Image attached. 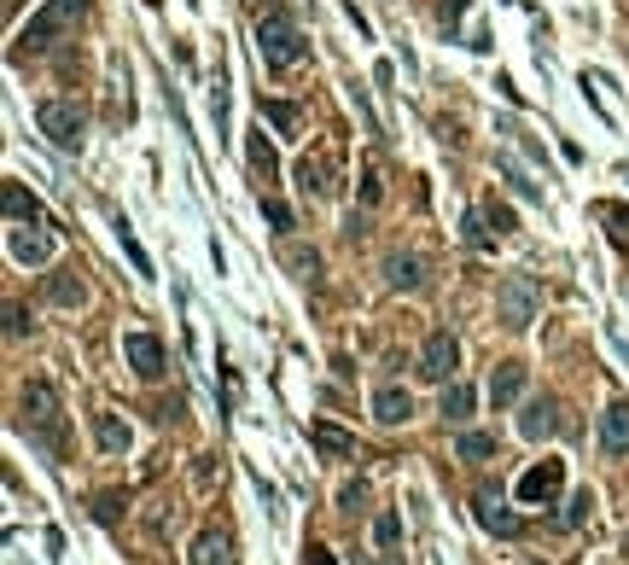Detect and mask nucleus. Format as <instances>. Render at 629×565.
Wrapping results in <instances>:
<instances>
[{"instance_id":"1","label":"nucleus","mask_w":629,"mask_h":565,"mask_svg":"<svg viewBox=\"0 0 629 565\" xmlns=\"http://www.w3.org/2000/svg\"><path fill=\"white\" fill-rule=\"evenodd\" d=\"M257 53H263L268 70H292V65H303L309 41H303V30L286 18V12H268L263 24H257Z\"/></svg>"},{"instance_id":"2","label":"nucleus","mask_w":629,"mask_h":565,"mask_svg":"<svg viewBox=\"0 0 629 565\" xmlns=\"http://www.w3.org/2000/svg\"><path fill=\"white\" fill-rule=\"evenodd\" d=\"M35 129L47 134L59 152H76V146H82V111L70 100H41L35 105Z\"/></svg>"},{"instance_id":"3","label":"nucleus","mask_w":629,"mask_h":565,"mask_svg":"<svg viewBox=\"0 0 629 565\" xmlns=\"http://www.w3.org/2000/svg\"><path fill=\"white\" fill-rule=\"evenodd\" d=\"M82 6H88V0H47L30 24H24V35H18V41H24V47H47V41H59V35H65L70 24L82 18Z\"/></svg>"},{"instance_id":"4","label":"nucleus","mask_w":629,"mask_h":565,"mask_svg":"<svg viewBox=\"0 0 629 565\" xmlns=\"http://www.w3.org/2000/svg\"><path fill=\"white\" fill-rule=\"evenodd\" d=\"M496 315H501V327L525 333L530 321H536V280L507 274V280H501V292H496Z\"/></svg>"},{"instance_id":"5","label":"nucleus","mask_w":629,"mask_h":565,"mask_svg":"<svg viewBox=\"0 0 629 565\" xmlns=\"http://www.w3.org/2000/svg\"><path fill=\"white\" fill-rule=\"evenodd\" d=\"M455 362H461V344H455V333H437L426 338V350H420V379H431V385H449L455 379Z\"/></svg>"},{"instance_id":"6","label":"nucleus","mask_w":629,"mask_h":565,"mask_svg":"<svg viewBox=\"0 0 629 565\" xmlns=\"http://www.w3.org/2000/svg\"><path fill=\"white\" fill-rule=\"evenodd\" d=\"M472 519H478L490 536H501V542H513V536L525 531V519H519V513H507L496 490H478V496H472Z\"/></svg>"},{"instance_id":"7","label":"nucleus","mask_w":629,"mask_h":565,"mask_svg":"<svg viewBox=\"0 0 629 565\" xmlns=\"http://www.w3.org/2000/svg\"><path fill=\"white\" fill-rule=\"evenodd\" d=\"M18 402H24V426H35V432H53L59 426V391L47 379H30Z\"/></svg>"},{"instance_id":"8","label":"nucleus","mask_w":629,"mask_h":565,"mask_svg":"<svg viewBox=\"0 0 629 565\" xmlns=\"http://www.w3.org/2000/svg\"><path fill=\"white\" fill-rule=\"evenodd\" d=\"M560 484H565V466L542 461V466H530L525 478H519V501H525V507H548V501L560 496Z\"/></svg>"},{"instance_id":"9","label":"nucleus","mask_w":629,"mask_h":565,"mask_svg":"<svg viewBox=\"0 0 629 565\" xmlns=\"http://www.w3.org/2000/svg\"><path fill=\"white\" fill-rule=\"evenodd\" d=\"M6 251H12V263L41 268V263H53L59 239H53V233H41V228H12V239H6Z\"/></svg>"},{"instance_id":"10","label":"nucleus","mask_w":629,"mask_h":565,"mask_svg":"<svg viewBox=\"0 0 629 565\" xmlns=\"http://www.w3.org/2000/svg\"><path fill=\"white\" fill-rule=\"evenodd\" d=\"M123 362H129L140 379H164V344L152 333H123Z\"/></svg>"},{"instance_id":"11","label":"nucleus","mask_w":629,"mask_h":565,"mask_svg":"<svg viewBox=\"0 0 629 565\" xmlns=\"http://www.w3.org/2000/svg\"><path fill=\"white\" fill-rule=\"evenodd\" d=\"M519 432H525L530 443L554 437V432H560V402H554V397H536V402L525 408V414H519Z\"/></svg>"},{"instance_id":"12","label":"nucleus","mask_w":629,"mask_h":565,"mask_svg":"<svg viewBox=\"0 0 629 565\" xmlns=\"http://www.w3.org/2000/svg\"><path fill=\"white\" fill-rule=\"evenodd\" d=\"M373 420H379V426H408V420H414V397H408L402 385L373 391Z\"/></svg>"},{"instance_id":"13","label":"nucleus","mask_w":629,"mask_h":565,"mask_svg":"<svg viewBox=\"0 0 629 565\" xmlns=\"http://www.w3.org/2000/svg\"><path fill=\"white\" fill-rule=\"evenodd\" d=\"M519 397H525V362H496V373H490V402L513 408Z\"/></svg>"},{"instance_id":"14","label":"nucleus","mask_w":629,"mask_h":565,"mask_svg":"<svg viewBox=\"0 0 629 565\" xmlns=\"http://www.w3.org/2000/svg\"><path fill=\"white\" fill-rule=\"evenodd\" d=\"M600 443H606V455H629V402H606V414H600Z\"/></svg>"},{"instance_id":"15","label":"nucleus","mask_w":629,"mask_h":565,"mask_svg":"<svg viewBox=\"0 0 629 565\" xmlns=\"http://www.w3.org/2000/svg\"><path fill=\"white\" fill-rule=\"evenodd\" d=\"M385 280H391L397 292H420V286H426V263H420V257L391 251V257H385Z\"/></svg>"},{"instance_id":"16","label":"nucleus","mask_w":629,"mask_h":565,"mask_svg":"<svg viewBox=\"0 0 629 565\" xmlns=\"http://www.w3.org/2000/svg\"><path fill=\"white\" fill-rule=\"evenodd\" d=\"M6 222H12V228H41V204H35V193H24L18 181H6Z\"/></svg>"},{"instance_id":"17","label":"nucleus","mask_w":629,"mask_h":565,"mask_svg":"<svg viewBox=\"0 0 629 565\" xmlns=\"http://www.w3.org/2000/svg\"><path fill=\"white\" fill-rule=\"evenodd\" d=\"M437 408H443V420H449V426H461V420H472V408H478V391H472V385H461V379H449Z\"/></svg>"},{"instance_id":"18","label":"nucleus","mask_w":629,"mask_h":565,"mask_svg":"<svg viewBox=\"0 0 629 565\" xmlns=\"http://www.w3.org/2000/svg\"><path fill=\"white\" fill-rule=\"evenodd\" d=\"M94 437H100L105 455H129V449H134L129 420H117V414H100V420H94Z\"/></svg>"},{"instance_id":"19","label":"nucleus","mask_w":629,"mask_h":565,"mask_svg":"<svg viewBox=\"0 0 629 565\" xmlns=\"http://www.w3.org/2000/svg\"><path fill=\"white\" fill-rule=\"evenodd\" d=\"M193 565H228V536L204 531L199 542H193Z\"/></svg>"},{"instance_id":"20","label":"nucleus","mask_w":629,"mask_h":565,"mask_svg":"<svg viewBox=\"0 0 629 565\" xmlns=\"http://www.w3.org/2000/svg\"><path fill=\"white\" fill-rule=\"evenodd\" d=\"M263 117L274 123V134H286V140L298 134V105L292 100H263Z\"/></svg>"},{"instance_id":"21","label":"nucleus","mask_w":629,"mask_h":565,"mask_svg":"<svg viewBox=\"0 0 629 565\" xmlns=\"http://www.w3.org/2000/svg\"><path fill=\"white\" fill-rule=\"evenodd\" d=\"M47 298L65 303V309H76V303H88V286H82V280H70V274H53V280H47Z\"/></svg>"},{"instance_id":"22","label":"nucleus","mask_w":629,"mask_h":565,"mask_svg":"<svg viewBox=\"0 0 629 565\" xmlns=\"http://www.w3.org/2000/svg\"><path fill=\"white\" fill-rule=\"evenodd\" d=\"M595 513V496L589 490H577V496H565V507H560V531H577L583 519Z\"/></svg>"},{"instance_id":"23","label":"nucleus","mask_w":629,"mask_h":565,"mask_svg":"<svg viewBox=\"0 0 629 565\" xmlns=\"http://www.w3.org/2000/svg\"><path fill=\"white\" fill-rule=\"evenodd\" d=\"M501 181H507V187H513V193H519V199H530V204H536V199H542V187H536V181H530V175H525V169H519V164H513V158H501Z\"/></svg>"},{"instance_id":"24","label":"nucleus","mask_w":629,"mask_h":565,"mask_svg":"<svg viewBox=\"0 0 629 565\" xmlns=\"http://www.w3.org/2000/svg\"><path fill=\"white\" fill-rule=\"evenodd\" d=\"M298 187H303V193H315V199H327V193H332V181H327V164H315V158H303V164H298Z\"/></svg>"},{"instance_id":"25","label":"nucleus","mask_w":629,"mask_h":565,"mask_svg":"<svg viewBox=\"0 0 629 565\" xmlns=\"http://www.w3.org/2000/svg\"><path fill=\"white\" fill-rule=\"evenodd\" d=\"M455 455H461V461H484V455H496V432H461Z\"/></svg>"},{"instance_id":"26","label":"nucleus","mask_w":629,"mask_h":565,"mask_svg":"<svg viewBox=\"0 0 629 565\" xmlns=\"http://www.w3.org/2000/svg\"><path fill=\"white\" fill-rule=\"evenodd\" d=\"M251 169H257L263 181H274V175H280V158H274V146L263 140V129L251 134Z\"/></svg>"},{"instance_id":"27","label":"nucleus","mask_w":629,"mask_h":565,"mask_svg":"<svg viewBox=\"0 0 629 565\" xmlns=\"http://www.w3.org/2000/svg\"><path fill=\"white\" fill-rule=\"evenodd\" d=\"M315 449H321V455H350V449H356V437H344L338 432V426H315Z\"/></svg>"},{"instance_id":"28","label":"nucleus","mask_w":629,"mask_h":565,"mask_svg":"<svg viewBox=\"0 0 629 565\" xmlns=\"http://www.w3.org/2000/svg\"><path fill=\"white\" fill-rule=\"evenodd\" d=\"M595 216L612 228V239H618V245H629V204H595Z\"/></svg>"},{"instance_id":"29","label":"nucleus","mask_w":629,"mask_h":565,"mask_svg":"<svg viewBox=\"0 0 629 565\" xmlns=\"http://www.w3.org/2000/svg\"><path fill=\"white\" fill-rule=\"evenodd\" d=\"M373 542H379V548H397V542H402V519H397V513H379V519H373Z\"/></svg>"},{"instance_id":"30","label":"nucleus","mask_w":629,"mask_h":565,"mask_svg":"<svg viewBox=\"0 0 629 565\" xmlns=\"http://www.w3.org/2000/svg\"><path fill=\"white\" fill-rule=\"evenodd\" d=\"M117 239H123V251H129L134 274H152V263H146V251H140V239H134V228H129V222H117Z\"/></svg>"},{"instance_id":"31","label":"nucleus","mask_w":629,"mask_h":565,"mask_svg":"<svg viewBox=\"0 0 629 565\" xmlns=\"http://www.w3.org/2000/svg\"><path fill=\"white\" fill-rule=\"evenodd\" d=\"M263 216H268V222H274L280 233H292V210H286L280 199H263Z\"/></svg>"},{"instance_id":"32","label":"nucleus","mask_w":629,"mask_h":565,"mask_svg":"<svg viewBox=\"0 0 629 565\" xmlns=\"http://www.w3.org/2000/svg\"><path fill=\"white\" fill-rule=\"evenodd\" d=\"M466 239H472V245H490V228H484V210H466Z\"/></svg>"},{"instance_id":"33","label":"nucleus","mask_w":629,"mask_h":565,"mask_svg":"<svg viewBox=\"0 0 629 565\" xmlns=\"http://www.w3.org/2000/svg\"><path fill=\"white\" fill-rule=\"evenodd\" d=\"M362 501H367L362 478H356V484H344V490H338V507H344V513H356V507H362Z\"/></svg>"},{"instance_id":"34","label":"nucleus","mask_w":629,"mask_h":565,"mask_svg":"<svg viewBox=\"0 0 629 565\" xmlns=\"http://www.w3.org/2000/svg\"><path fill=\"white\" fill-rule=\"evenodd\" d=\"M24 327H30V321H24V309H18V303H6V338H24Z\"/></svg>"},{"instance_id":"35","label":"nucleus","mask_w":629,"mask_h":565,"mask_svg":"<svg viewBox=\"0 0 629 565\" xmlns=\"http://www.w3.org/2000/svg\"><path fill=\"white\" fill-rule=\"evenodd\" d=\"M292 268H298V274H315V268H321V257H315V251H292Z\"/></svg>"},{"instance_id":"36","label":"nucleus","mask_w":629,"mask_h":565,"mask_svg":"<svg viewBox=\"0 0 629 565\" xmlns=\"http://www.w3.org/2000/svg\"><path fill=\"white\" fill-rule=\"evenodd\" d=\"M484 222H496V233H507V228H513V216H507L501 204H490V210H484Z\"/></svg>"},{"instance_id":"37","label":"nucleus","mask_w":629,"mask_h":565,"mask_svg":"<svg viewBox=\"0 0 629 565\" xmlns=\"http://www.w3.org/2000/svg\"><path fill=\"white\" fill-rule=\"evenodd\" d=\"M303 565H338V560H332V548H309V554H303Z\"/></svg>"},{"instance_id":"38","label":"nucleus","mask_w":629,"mask_h":565,"mask_svg":"<svg viewBox=\"0 0 629 565\" xmlns=\"http://www.w3.org/2000/svg\"><path fill=\"white\" fill-rule=\"evenodd\" d=\"M461 6H466V0H443V12H437V18H443V24H455V18H461Z\"/></svg>"},{"instance_id":"39","label":"nucleus","mask_w":629,"mask_h":565,"mask_svg":"<svg viewBox=\"0 0 629 565\" xmlns=\"http://www.w3.org/2000/svg\"><path fill=\"white\" fill-rule=\"evenodd\" d=\"M362 565H402V554H391V548H385L379 560H362Z\"/></svg>"},{"instance_id":"40","label":"nucleus","mask_w":629,"mask_h":565,"mask_svg":"<svg viewBox=\"0 0 629 565\" xmlns=\"http://www.w3.org/2000/svg\"><path fill=\"white\" fill-rule=\"evenodd\" d=\"M525 565H542V560H525Z\"/></svg>"},{"instance_id":"41","label":"nucleus","mask_w":629,"mask_h":565,"mask_svg":"<svg viewBox=\"0 0 629 565\" xmlns=\"http://www.w3.org/2000/svg\"><path fill=\"white\" fill-rule=\"evenodd\" d=\"M624 548H629V542H624Z\"/></svg>"}]
</instances>
